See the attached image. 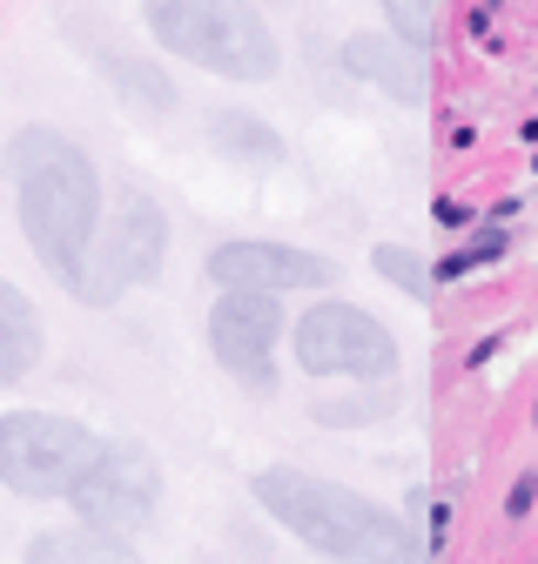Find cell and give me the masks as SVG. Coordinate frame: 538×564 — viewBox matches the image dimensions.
I'll list each match as a JSON object with an SVG mask.
<instances>
[{"mask_svg": "<svg viewBox=\"0 0 538 564\" xmlns=\"http://www.w3.org/2000/svg\"><path fill=\"white\" fill-rule=\"evenodd\" d=\"M8 175H14L28 249L75 290V275H82V262L101 236V175H95V162L54 128H21L8 141Z\"/></svg>", "mask_w": 538, "mask_h": 564, "instance_id": "obj_1", "label": "cell"}, {"mask_svg": "<svg viewBox=\"0 0 538 564\" xmlns=\"http://www.w3.org/2000/svg\"><path fill=\"white\" fill-rule=\"evenodd\" d=\"M249 498L277 518L283 531H297L310 551L336 557V564H424L418 531L390 518L384 505L357 498V490L310 477V470H256Z\"/></svg>", "mask_w": 538, "mask_h": 564, "instance_id": "obj_2", "label": "cell"}, {"mask_svg": "<svg viewBox=\"0 0 538 564\" xmlns=\"http://www.w3.org/2000/svg\"><path fill=\"white\" fill-rule=\"evenodd\" d=\"M149 34L169 54L209 67L223 82H269L277 75V41H269L262 14L236 8V0H162V8H149Z\"/></svg>", "mask_w": 538, "mask_h": 564, "instance_id": "obj_3", "label": "cell"}, {"mask_svg": "<svg viewBox=\"0 0 538 564\" xmlns=\"http://www.w3.org/2000/svg\"><path fill=\"white\" fill-rule=\"evenodd\" d=\"M108 437H95L88 423L54 416V410H8L0 416V484L14 498H82V484L95 477Z\"/></svg>", "mask_w": 538, "mask_h": 564, "instance_id": "obj_4", "label": "cell"}, {"mask_svg": "<svg viewBox=\"0 0 538 564\" xmlns=\"http://www.w3.org/2000/svg\"><path fill=\"white\" fill-rule=\"evenodd\" d=\"M162 256H169V223H162V208L149 195H128L115 216L101 223L82 275H75V296L108 310L121 290H134V282H155L162 275Z\"/></svg>", "mask_w": 538, "mask_h": 564, "instance_id": "obj_5", "label": "cell"}, {"mask_svg": "<svg viewBox=\"0 0 538 564\" xmlns=\"http://www.w3.org/2000/svg\"><path fill=\"white\" fill-rule=\"evenodd\" d=\"M297 370L377 383V377L397 370V336L357 303H316V310L297 316Z\"/></svg>", "mask_w": 538, "mask_h": 564, "instance_id": "obj_6", "label": "cell"}, {"mask_svg": "<svg viewBox=\"0 0 538 564\" xmlns=\"http://www.w3.org/2000/svg\"><path fill=\"white\" fill-rule=\"evenodd\" d=\"M162 505V464L142 451V444H108L95 477L82 484V524L88 531H108V538H128V531H142Z\"/></svg>", "mask_w": 538, "mask_h": 564, "instance_id": "obj_7", "label": "cell"}, {"mask_svg": "<svg viewBox=\"0 0 538 564\" xmlns=\"http://www.w3.org/2000/svg\"><path fill=\"white\" fill-rule=\"evenodd\" d=\"M277 336H283V310L277 296H243V290H223L216 310H209V349H216V364L262 390L269 377H277Z\"/></svg>", "mask_w": 538, "mask_h": 564, "instance_id": "obj_8", "label": "cell"}, {"mask_svg": "<svg viewBox=\"0 0 538 564\" xmlns=\"http://www.w3.org/2000/svg\"><path fill=\"white\" fill-rule=\"evenodd\" d=\"M209 275L243 296H290V290H330V262L290 242H223L209 256Z\"/></svg>", "mask_w": 538, "mask_h": 564, "instance_id": "obj_9", "label": "cell"}, {"mask_svg": "<svg viewBox=\"0 0 538 564\" xmlns=\"http://www.w3.org/2000/svg\"><path fill=\"white\" fill-rule=\"evenodd\" d=\"M41 364V316L34 303L0 275V383H21Z\"/></svg>", "mask_w": 538, "mask_h": 564, "instance_id": "obj_10", "label": "cell"}, {"mask_svg": "<svg viewBox=\"0 0 538 564\" xmlns=\"http://www.w3.org/2000/svg\"><path fill=\"white\" fill-rule=\"evenodd\" d=\"M28 564H142V557H134L121 538H108V531L75 524V531H41L28 544Z\"/></svg>", "mask_w": 538, "mask_h": 564, "instance_id": "obj_11", "label": "cell"}, {"mask_svg": "<svg viewBox=\"0 0 538 564\" xmlns=\"http://www.w3.org/2000/svg\"><path fill=\"white\" fill-rule=\"evenodd\" d=\"M209 134L223 141L229 155H249V162H277V155H283V134H277V128H262V121H256V115H243V108L209 115Z\"/></svg>", "mask_w": 538, "mask_h": 564, "instance_id": "obj_12", "label": "cell"}, {"mask_svg": "<svg viewBox=\"0 0 538 564\" xmlns=\"http://www.w3.org/2000/svg\"><path fill=\"white\" fill-rule=\"evenodd\" d=\"M351 67H357L364 82L390 88L397 101H411V95H418V75L404 67V47H384V41H351Z\"/></svg>", "mask_w": 538, "mask_h": 564, "instance_id": "obj_13", "label": "cell"}, {"mask_svg": "<svg viewBox=\"0 0 538 564\" xmlns=\"http://www.w3.org/2000/svg\"><path fill=\"white\" fill-rule=\"evenodd\" d=\"M108 75H115L134 101H142V108H162V115L175 108V82L162 75V67H149V61H108Z\"/></svg>", "mask_w": 538, "mask_h": 564, "instance_id": "obj_14", "label": "cell"}, {"mask_svg": "<svg viewBox=\"0 0 538 564\" xmlns=\"http://www.w3.org/2000/svg\"><path fill=\"white\" fill-rule=\"evenodd\" d=\"M377 275L384 282H397L404 296H431V269H424V256H411V249H397V242H377Z\"/></svg>", "mask_w": 538, "mask_h": 564, "instance_id": "obj_15", "label": "cell"}, {"mask_svg": "<svg viewBox=\"0 0 538 564\" xmlns=\"http://www.w3.org/2000/svg\"><path fill=\"white\" fill-rule=\"evenodd\" d=\"M498 256H505V236H498V229H485L478 242H464L451 262H438V275H471V269H485V262H498Z\"/></svg>", "mask_w": 538, "mask_h": 564, "instance_id": "obj_16", "label": "cell"}, {"mask_svg": "<svg viewBox=\"0 0 538 564\" xmlns=\"http://www.w3.org/2000/svg\"><path fill=\"white\" fill-rule=\"evenodd\" d=\"M384 21H390L404 41H411V54H424V47H431V28H438L431 8H384Z\"/></svg>", "mask_w": 538, "mask_h": 564, "instance_id": "obj_17", "label": "cell"}, {"mask_svg": "<svg viewBox=\"0 0 538 564\" xmlns=\"http://www.w3.org/2000/svg\"><path fill=\"white\" fill-rule=\"evenodd\" d=\"M438 223H444V229H464L471 208H464V202H438Z\"/></svg>", "mask_w": 538, "mask_h": 564, "instance_id": "obj_18", "label": "cell"}]
</instances>
